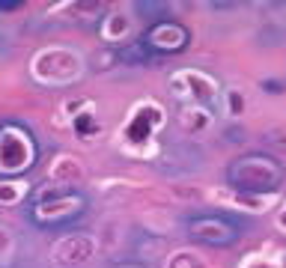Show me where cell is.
Instances as JSON below:
<instances>
[{"label":"cell","mask_w":286,"mask_h":268,"mask_svg":"<svg viewBox=\"0 0 286 268\" xmlns=\"http://www.w3.org/2000/svg\"><path fill=\"white\" fill-rule=\"evenodd\" d=\"M227 179L239 191L265 194V191L280 188V182L286 179V167L265 152H250V155H239L227 167Z\"/></svg>","instance_id":"cell-1"},{"label":"cell","mask_w":286,"mask_h":268,"mask_svg":"<svg viewBox=\"0 0 286 268\" xmlns=\"http://www.w3.org/2000/svg\"><path fill=\"white\" fill-rule=\"evenodd\" d=\"M39 161V146L30 128L18 122L0 125V179H15Z\"/></svg>","instance_id":"cell-2"},{"label":"cell","mask_w":286,"mask_h":268,"mask_svg":"<svg viewBox=\"0 0 286 268\" xmlns=\"http://www.w3.org/2000/svg\"><path fill=\"white\" fill-rule=\"evenodd\" d=\"M188 236L200 245L227 247L233 242H239L242 226L236 221H230V218H220V215H194L188 221Z\"/></svg>","instance_id":"cell-3"},{"label":"cell","mask_w":286,"mask_h":268,"mask_svg":"<svg viewBox=\"0 0 286 268\" xmlns=\"http://www.w3.org/2000/svg\"><path fill=\"white\" fill-rule=\"evenodd\" d=\"M84 209H87L84 197L69 191V194H57V197H48V200L36 203L33 218H36V223H42V226H60V223L75 221Z\"/></svg>","instance_id":"cell-4"},{"label":"cell","mask_w":286,"mask_h":268,"mask_svg":"<svg viewBox=\"0 0 286 268\" xmlns=\"http://www.w3.org/2000/svg\"><path fill=\"white\" fill-rule=\"evenodd\" d=\"M188 42H191V33H188V27H182L179 21H158L146 33V48L149 51H161V54L185 51Z\"/></svg>","instance_id":"cell-5"},{"label":"cell","mask_w":286,"mask_h":268,"mask_svg":"<svg viewBox=\"0 0 286 268\" xmlns=\"http://www.w3.org/2000/svg\"><path fill=\"white\" fill-rule=\"evenodd\" d=\"M146 134H149V125H146L143 119H137V122L132 125V140H143Z\"/></svg>","instance_id":"cell-6"},{"label":"cell","mask_w":286,"mask_h":268,"mask_svg":"<svg viewBox=\"0 0 286 268\" xmlns=\"http://www.w3.org/2000/svg\"><path fill=\"white\" fill-rule=\"evenodd\" d=\"M0 9H3V12H12V9H21V0H0Z\"/></svg>","instance_id":"cell-7"},{"label":"cell","mask_w":286,"mask_h":268,"mask_svg":"<svg viewBox=\"0 0 286 268\" xmlns=\"http://www.w3.org/2000/svg\"><path fill=\"white\" fill-rule=\"evenodd\" d=\"M89 125H92V119H89V116H81V119H78V131H81V134H89Z\"/></svg>","instance_id":"cell-8"},{"label":"cell","mask_w":286,"mask_h":268,"mask_svg":"<svg viewBox=\"0 0 286 268\" xmlns=\"http://www.w3.org/2000/svg\"><path fill=\"white\" fill-rule=\"evenodd\" d=\"M280 221H283V226H286V212H283V218H280Z\"/></svg>","instance_id":"cell-9"}]
</instances>
